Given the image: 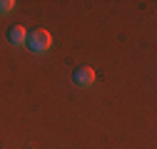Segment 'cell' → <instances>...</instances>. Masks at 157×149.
Listing matches in <instances>:
<instances>
[{
    "label": "cell",
    "mask_w": 157,
    "mask_h": 149,
    "mask_svg": "<svg viewBox=\"0 0 157 149\" xmlns=\"http://www.w3.org/2000/svg\"><path fill=\"white\" fill-rule=\"evenodd\" d=\"M50 45H52V37H50V32H48V30L37 27V30H30V32H28L25 47H28L30 52L43 55V52H48V50H50Z\"/></svg>",
    "instance_id": "obj_1"
},
{
    "label": "cell",
    "mask_w": 157,
    "mask_h": 149,
    "mask_svg": "<svg viewBox=\"0 0 157 149\" xmlns=\"http://www.w3.org/2000/svg\"><path fill=\"white\" fill-rule=\"evenodd\" d=\"M72 82H75L77 87H90V85L95 82V70L87 67V65L75 67V72H72Z\"/></svg>",
    "instance_id": "obj_2"
},
{
    "label": "cell",
    "mask_w": 157,
    "mask_h": 149,
    "mask_svg": "<svg viewBox=\"0 0 157 149\" xmlns=\"http://www.w3.org/2000/svg\"><path fill=\"white\" fill-rule=\"evenodd\" d=\"M28 40V30L23 25H10L8 27V42L10 45H17V47H23Z\"/></svg>",
    "instance_id": "obj_3"
},
{
    "label": "cell",
    "mask_w": 157,
    "mask_h": 149,
    "mask_svg": "<svg viewBox=\"0 0 157 149\" xmlns=\"http://www.w3.org/2000/svg\"><path fill=\"white\" fill-rule=\"evenodd\" d=\"M13 8H15V0H0V13H3V15L10 13Z\"/></svg>",
    "instance_id": "obj_4"
}]
</instances>
